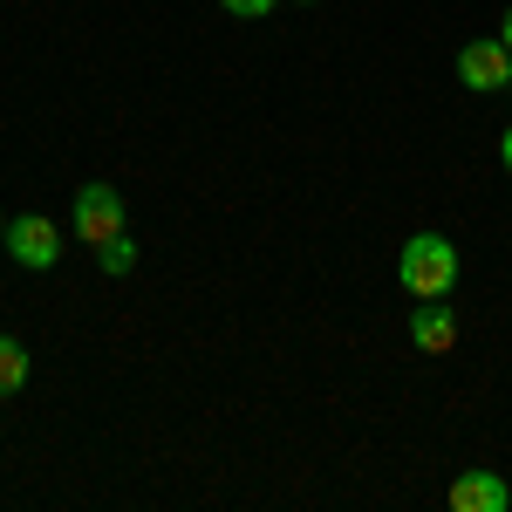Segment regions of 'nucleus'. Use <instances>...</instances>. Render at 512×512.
Wrapping results in <instances>:
<instances>
[{"label":"nucleus","instance_id":"nucleus-2","mask_svg":"<svg viewBox=\"0 0 512 512\" xmlns=\"http://www.w3.org/2000/svg\"><path fill=\"white\" fill-rule=\"evenodd\" d=\"M7 253H14V267L48 274V267L62 260V233H55V219H48V212H21V219L7 226Z\"/></svg>","mask_w":512,"mask_h":512},{"label":"nucleus","instance_id":"nucleus-7","mask_svg":"<svg viewBox=\"0 0 512 512\" xmlns=\"http://www.w3.org/2000/svg\"><path fill=\"white\" fill-rule=\"evenodd\" d=\"M21 383H28V349L0 335V396H21Z\"/></svg>","mask_w":512,"mask_h":512},{"label":"nucleus","instance_id":"nucleus-4","mask_svg":"<svg viewBox=\"0 0 512 512\" xmlns=\"http://www.w3.org/2000/svg\"><path fill=\"white\" fill-rule=\"evenodd\" d=\"M458 82L478 89V96L506 89L512 82V48L506 41H465V48H458Z\"/></svg>","mask_w":512,"mask_h":512},{"label":"nucleus","instance_id":"nucleus-9","mask_svg":"<svg viewBox=\"0 0 512 512\" xmlns=\"http://www.w3.org/2000/svg\"><path fill=\"white\" fill-rule=\"evenodd\" d=\"M226 14H239V21H260V14H274L280 0H219Z\"/></svg>","mask_w":512,"mask_h":512},{"label":"nucleus","instance_id":"nucleus-6","mask_svg":"<svg viewBox=\"0 0 512 512\" xmlns=\"http://www.w3.org/2000/svg\"><path fill=\"white\" fill-rule=\"evenodd\" d=\"M410 342L424 355H444L458 342V315L444 308V301H417V315H410Z\"/></svg>","mask_w":512,"mask_h":512},{"label":"nucleus","instance_id":"nucleus-1","mask_svg":"<svg viewBox=\"0 0 512 512\" xmlns=\"http://www.w3.org/2000/svg\"><path fill=\"white\" fill-rule=\"evenodd\" d=\"M396 274H403V294H417V301H444V294L458 287V246H451L444 233L403 239V260H396Z\"/></svg>","mask_w":512,"mask_h":512},{"label":"nucleus","instance_id":"nucleus-5","mask_svg":"<svg viewBox=\"0 0 512 512\" xmlns=\"http://www.w3.org/2000/svg\"><path fill=\"white\" fill-rule=\"evenodd\" d=\"M512 485L499 472H458L451 478V512H506Z\"/></svg>","mask_w":512,"mask_h":512},{"label":"nucleus","instance_id":"nucleus-13","mask_svg":"<svg viewBox=\"0 0 512 512\" xmlns=\"http://www.w3.org/2000/svg\"><path fill=\"white\" fill-rule=\"evenodd\" d=\"M506 89H512V82H506Z\"/></svg>","mask_w":512,"mask_h":512},{"label":"nucleus","instance_id":"nucleus-11","mask_svg":"<svg viewBox=\"0 0 512 512\" xmlns=\"http://www.w3.org/2000/svg\"><path fill=\"white\" fill-rule=\"evenodd\" d=\"M499 41H506V48H512V7H506V21H499Z\"/></svg>","mask_w":512,"mask_h":512},{"label":"nucleus","instance_id":"nucleus-10","mask_svg":"<svg viewBox=\"0 0 512 512\" xmlns=\"http://www.w3.org/2000/svg\"><path fill=\"white\" fill-rule=\"evenodd\" d=\"M499 158H506V171H512V130H506V137H499Z\"/></svg>","mask_w":512,"mask_h":512},{"label":"nucleus","instance_id":"nucleus-3","mask_svg":"<svg viewBox=\"0 0 512 512\" xmlns=\"http://www.w3.org/2000/svg\"><path fill=\"white\" fill-rule=\"evenodd\" d=\"M117 233H123L117 185H82V192H76V239H82V246H110Z\"/></svg>","mask_w":512,"mask_h":512},{"label":"nucleus","instance_id":"nucleus-8","mask_svg":"<svg viewBox=\"0 0 512 512\" xmlns=\"http://www.w3.org/2000/svg\"><path fill=\"white\" fill-rule=\"evenodd\" d=\"M96 260H103V274H130V267H137V239L117 233L110 246H96Z\"/></svg>","mask_w":512,"mask_h":512},{"label":"nucleus","instance_id":"nucleus-12","mask_svg":"<svg viewBox=\"0 0 512 512\" xmlns=\"http://www.w3.org/2000/svg\"><path fill=\"white\" fill-rule=\"evenodd\" d=\"M0 246H7V219H0Z\"/></svg>","mask_w":512,"mask_h":512}]
</instances>
